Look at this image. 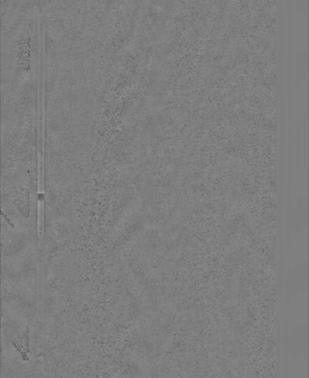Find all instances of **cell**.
Here are the masks:
<instances>
[{"label":"cell","mask_w":309,"mask_h":378,"mask_svg":"<svg viewBox=\"0 0 309 378\" xmlns=\"http://www.w3.org/2000/svg\"><path fill=\"white\" fill-rule=\"evenodd\" d=\"M13 345L25 359L28 353V330L27 328H24L22 332L15 338L13 341Z\"/></svg>","instance_id":"6da1fadb"}]
</instances>
